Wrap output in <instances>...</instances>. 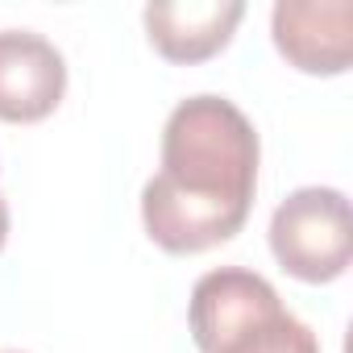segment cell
<instances>
[{"label":"cell","mask_w":353,"mask_h":353,"mask_svg":"<svg viewBox=\"0 0 353 353\" xmlns=\"http://www.w3.org/2000/svg\"><path fill=\"white\" fill-rule=\"evenodd\" d=\"M254 121L225 96H192L162 125V166L141 188V225L166 254H204L237 237L258 192Z\"/></svg>","instance_id":"6da1fadb"},{"label":"cell","mask_w":353,"mask_h":353,"mask_svg":"<svg viewBox=\"0 0 353 353\" xmlns=\"http://www.w3.org/2000/svg\"><path fill=\"white\" fill-rule=\"evenodd\" d=\"M188 324L200 353H320L316 332L245 266L208 270L192 287Z\"/></svg>","instance_id":"7a4b0ae2"},{"label":"cell","mask_w":353,"mask_h":353,"mask_svg":"<svg viewBox=\"0 0 353 353\" xmlns=\"http://www.w3.org/2000/svg\"><path fill=\"white\" fill-rule=\"evenodd\" d=\"M270 254L299 283H332L353 262V216L336 188H299L270 216Z\"/></svg>","instance_id":"3957f363"},{"label":"cell","mask_w":353,"mask_h":353,"mask_svg":"<svg viewBox=\"0 0 353 353\" xmlns=\"http://www.w3.org/2000/svg\"><path fill=\"white\" fill-rule=\"evenodd\" d=\"M270 38L295 71L341 75L353 54V9L349 0H279Z\"/></svg>","instance_id":"277c9868"},{"label":"cell","mask_w":353,"mask_h":353,"mask_svg":"<svg viewBox=\"0 0 353 353\" xmlns=\"http://www.w3.org/2000/svg\"><path fill=\"white\" fill-rule=\"evenodd\" d=\"M67 96V59L30 30H0V121H46Z\"/></svg>","instance_id":"5b68a950"},{"label":"cell","mask_w":353,"mask_h":353,"mask_svg":"<svg viewBox=\"0 0 353 353\" xmlns=\"http://www.w3.org/2000/svg\"><path fill=\"white\" fill-rule=\"evenodd\" d=\"M245 5L237 0H208V5H145L141 21L150 34V46L166 59V63H204L212 54H221L233 42V30L241 26Z\"/></svg>","instance_id":"8992f818"},{"label":"cell","mask_w":353,"mask_h":353,"mask_svg":"<svg viewBox=\"0 0 353 353\" xmlns=\"http://www.w3.org/2000/svg\"><path fill=\"white\" fill-rule=\"evenodd\" d=\"M5 241H9V204L0 196V250H5Z\"/></svg>","instance_id":"52a82bcc"},{"label":"cell","mask_w":353,"mask_h":353,"mask_svg":"<svg viewBox=\"0 0 353 353\" xmlns=\"http://www.w3.org/2000/svg\"><path fill=\"white\" fill-rule=\"evenodd\" d=\"M0 353H21V349H0Z\"/></svg>","instance_id":"ba28073f"}]
</instances>
